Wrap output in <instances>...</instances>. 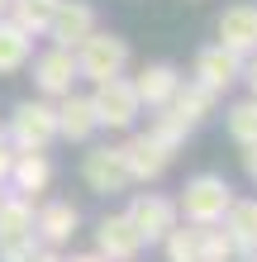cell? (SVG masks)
<instances>
[{
    "label": "cell",
    "instance_id": "obj_20",
    "mask_svg": "<svg viewBox=\"0 0 257 262\" xmlns=\"http://www.w3.org/2000/svg\"><path fill=\"white\" fill-rule=\"evenodd\" d=\"M29 57H34V38H29L19 24H10L5 14H0V76L29 67Z\"/></svg>",
    "mask_w": 257,
    "mask_h": 262
},
{
    "label": "cell",
    "instance_id": "obj_29",
    "mask_svg": "<svg viewBox=\"0 0 257 262\" xmlns=\"http://www.w3.org/2000/svg\"><path fill=\"white\" fill-rule=\"evenodd\" d=\"M243 172L257 181V143H248V152H243Z\"/></svg>",
    "mask_w": 257,
    "mask_h": 262
},
{
    "label": "cell",
    "instance_id": "obj_12",
    "mask_svg": "<svg viewBox=\"0 0 257 262\" xmlns=\"http://www.w3.org/2000/svg\"><path fill=\"white\" fill-rule=\"evenodd\" d=\"M219 43L229 53H238V57H252L257 53V5H229L219 14Z\"/></svg>",
    "mask_w": 257,
    "mask_h": 262
},
{
    "label": "cell",
    "instance_id": "obj_13",
    "mask_svg": "<svg viewBox=\"0 0 257 262\" xmlns=\"http://www.w3.org/2000/svg\"><path fill=\"white\" fill-rule=\"evenodd\" d=\"M77 224H81V210L72 205V200H48V205L34 210V234H38V243H48V248H62V243L77 234Z\"/></svg>",
    "mask_w": 257,
    "mask_h": 262
},
{
    "label": "cell",
    "instance_id": "obj_5",
    "mask_svg": "<svg viewBox=\"0 0 257 262\" xmlns=\"http://www.w3.org/2000/svg\"><path fill=\"white\" fill-rule=\"evenodd\" d=\"M81 181H86V191H96V195H119V191L133 186V177L124 167V152L110 148V143L90 148L81 158Z\"/></svg>",
    "mask_w": 257,
    "mask_h": 262
},
{
    "label": "cell",
    "instance_id": "obj_33",
    "mask_svg": "<svg viewBox=\"0 0 257 262\" xmlns=\"http://www.w3.org/2000/svg\"><path fill=\"white\" fill-rule=\"evenodd\" d=\"M0 200H5V191H0Z\"/></svg>",
    "mask_w": 257,
    "mask_h": 262
},
{
    "label": "cell",
    "instance_id": "obj_30",
    "mask_svg": "<svg viewBox=\"0 0 257 262\" xmlns=\"http://www.w3.org/2000/svg\"><path fill=\"white\" fill-rule=\"evenodd\" d=\"M29 262H62V257H57V253H53V248H38V253H34V257H29Z\"/></svg>",
    "mask_w": 257,
    "mask_h": 262
},
{
    "label": "cell",
    "instance_id": "obj_8",
    "mask_svg": "<svg viewBox=\"0 0 257 262\" xmlns=\"http://www.w3.org/2000/svg\"><path fill=\"white\" fill-rule=\"evenodd\" d=\"M191 76H195V81H200L205 91L224 96V91H229L233 81H243V57H238V53H229L224 43H209V48H200V53H195Z\"/></svg>",
    "mask_w": 257,
    "mask_h": 262
},
{
    "label": "cell",
    "instance_id": "obj_24",
    "mask_svg": "<svg viewBox=\"0 0 257 262\" xmlns=\"http://www.w3.org/2000/svg\"><path fill=\"white\" fill-rule=\"evenodd\" d=\"M229 134H233V143H257V96L248 100H238L233 110H229Z\"/></svg>",
    "mask_w": 257,
    "mask_h": 262
},
{
    "label": "cell",
    "instance_id": "obj_10",
    "mask_svg": "<svg viewBox=\"0 0 257 262\" xmlns=\"http://www.w3.org/2000/svg\"><path fill=\"white\" fill-rule=\"evenodd\" d=\"M34 86L43 100H57L77 86V53L72 48H48L34 57Z\"/></svg>",
    "mask_w": 257,
    "mask_h": 262
},
{
    "label": "cell",
    "instance_id": "obj_4",
    "mask_svg": "<svg viewBox=\"0 0 257 262\" xmlns=\"http://www.w3.org/2000/svg\"><path fill=\"white\" fill-rule=\"evenodd\" d=\"M90 110H96L100 129H133V119L143 115V105H138V91H133L129 76H110V81H96Z\"/></svg>",
    "mask_w": 257,
    "mask_h": 262
},
{
    "label": "cell",
    "instance_id": "obj_31",
    "mask_svg": "<svg viewBox=\"0 0 257 262\" xmlns=\"http://www.w3.org/2000/svg\"><path fill=\"white\" fill-rule=\"evenodd\" d=\"M62 262H105L100 253H72V257H62Z\"/></svg>",
    "mask_w": 257,
    "mask_h": 262
},
{
    "label": "cell",
    "instance_id": "obj_9",
    "mask_svg": "<svg viewBox=\"0 0 257 262\" xmlns=\"http://www.w3.org/2000/svg\"><path fill=\"white\" fill-rule=\"evenodd\" d=\"M43 34L53 38V48H77L81 38L96 34V5H86V0H57V10H53Z\"/></svg>",
    "mask_w": 257,
    "mask_h": 262
},
{
    "label": "cell",
    "instance_id": "obj_26",
    "mask_svg": "<svg viewBox=\"0 0 257 262\" xmlns=\"http://www.w3.org/2000/svg\"><path fill=\"white\" fill-rule=\"evenodd\" d=\"M38 248H43L38 234H34V238H10V243H0V262H29Z\"/></svg>",
    "mask_w": 257,
    "mask_h": 262
},
{
    "label": "cell",
    "instance_id": "obj_23",
    "mask_svg": "<svg viewBox=\"0 0 257 262\" xmlns=\"http://www.w3.org/2000/svg\"><path fill=\"white\" fill-rule=\"evenodd\" d=\"M238 248L224 224H200V262H233Z\"/></svg>",
    "mask_w": 257,
    "mask_h": 262
},
{
    "label": "cell",
    "instance_id": "obj_14",
    "mask_svg": "<svg viewBox=\"0 0 257 262\" xmlns=\"http://www.w3.org/2000/svg\"><path fill=\"white\" fill-rule=\"evenodd\" d=\"M10 191L14 195H29L34 200L38 191H48V181H53V162H48V152H34V148H19L14 152V162H10Z\"/></svg>",
    "mask_w": 257,
    "mask_h": 262
},
{
    "label": "cell",
    "instance_id": "obj_22",
    "mask_svg": "<svg viewBox=\"0 0 257 262\" xmlns=\"http://www.w3.org/2000/svg\"><path fill=\"white\" fill-rule=\"evenodd\" d=\"M162 253L167 262H200V224H176L162 238Z\"/></svg>",
    "mask_w": 257,
    "mask_h": 262
},
{
    "label": "cell",
    "instance_id": "obj_2",
    "mask_svg": "<svg viewBox=\"0 0 257 262\" xmlns=\"http://www.w3.org/2000/svg\"><path fill=\"white\" fill-rule=\"evenodd\" d=\"M72 53H77V76H86V81H110V76H124L129 67V43L119 34H105V29L81 38Z\"/></svg>",
    "mask_w": 257,
    "mask_h": 262
},
{
    "label": "cell",
    "instance_id": "obj_19",
    "mask_svg": "<svg viewBox=\"0 0 257 262\" xmlns=\"http://www.w3.org/2000/svg\"><path fill=\"white\" fill-rule=\"evenodd\" d=\"M219 224L229 229L238 253H257V200H238L233 195V205H229V214H224Z\"/></svg>",
    "mask_w": 257,
    "mask_h": 262
},
{
    "label": "cell",
    "instance_id": "obj_28",
    "mask_svg": "<svg viewBox=\"0 0 257 262\" xmlns=\"http://www.w3.org/2000/svg\"><path fill=\"white\" fill-rule=\"evenodd\" d=\"M243 81H248V91L257 96V53H252V57H243Z\"/></svg>",
    "mask_w": 257,
    "mask_h": 262
},
{
    "label": "cell",
    "instance_id": "obj_32",
    "mask_svg": "<svg viewBox=\"0 0 257 262\" xmlns=\"http://www.w3.org/2000/svg\"><path fill=\"white\" fill-rule=\"evenodd\" d=\"M5 5H10V0H0V14H5Z\"/></svg>",
    "mask_w": 257,
    "mask_h": 262
},
{
    "label": "cell",
    "instance_id": "obj_17",
    "mask_svg": "<svg viewBox=\"0 0 257 262\" xmlns=\"http://www.w3.org/2000/svg\"><path fill=\"white\" fill-rule=\"evenodd\" d=\"M215 91H205L200 81H181L176 91H172V100H167V110H176L181 119H186V124L195 129V124H205L209 115H215Z\"/></svg>",
    "mask_w": 257,
    "mask_h": 262
},
{
    "label": "cell",
    "instance_id": "obj_27",
    "mask_svg": "<svg viewBox=\"0 0 257 262\" xmlns=\"http://www.w3.org/2000/svg\"><path fill=\"white\" fill-rule=\"evenodd\" d=\"M14 152H19V148H14V143H10V134L0 129V186H5V177H10V162H14Z\"/></svg>",
    "mask_w": 257,
    "mask_h": 262
},
{
    "label": "cell",
    "instance_id": "obj_11",
    "mask_svg": "<svg viewBox=\"0 0 257 262\" xmlns=\"http://www.w3.org/2000/svg\"><path fill=\"white\" fill-rule=\"evenodd\" d=\"M96 253L105 262H133L143 253V238H138V229H133L129 214H105L96 224Z\"/></svg>",
    "mask_w": 257,
    "mask_h": 262
},
{
    "label": "cell",
    "instance_id": "obj_18",
    "mask_svg": "<svg viewBox=\"0 0 257 262\" xmlns=\"http://www.w3.org/2000/svg\"><path fill=\"white\" fill-rule=\"evenodd\" d=\"M10 238H34V200L14 191H5V200H0V243Z\"/></svg>",
    "mask_w": 257,
    "mask_h": 262
},
{
    "label": "cell",
    "instance_id": "obj_15",
    "mask_svg": "<svg viewBox=\"0 0 257 262\" xmlns=\"http://www.w3.org/2000/svg\"><path fill=\"white\" fill-rule=\"evenodd\" d=\"M96 129L100 124H96V110H90V96H77V91L57 96V138H67V143H86Z\"/></svg>",
    "mask_w": 257,
    "mask_h": 262
},
{
    "label": "cell",
    "instance_id": "obj_25",
    "mask_svg": "<svg viewBox=\"0 0 257 262\" xmlns=\"http://www.w3.org/2000/svg\"><path fill=\"white\" fill-rule=\"evenodd\" d=\"M153 134H157L167 148H181V143L191 138V124H186V119H181L176 110H167V105H162V110H157V119H153Z\"/></svg>",
    "mask_w": 257,
    "mask_h": 262
},
{
    "label": "cell",
    "instance_id": "obj_21",
    "mask_svg": "<svg viewBox=\"0 0 257 262\" xmlns=\"http://www.w3.org/2000/svg\"><path fill=\"white\" fill-rule=\"evenodd\" d=\"M53 10H57V0H10V5H5V19L19 24L29 38H38L43 29H48Z\"/></svg>",
    "mask_w": 257,
    "mask_h": 262
},
{
    "label": "cell",
    "instance_id": "obj_16",
    "mask_svg": "<svg viewBox=\"0 0 257 262\" xmlns=\"http://www.w3.org/2000/svg\"><path fill=\"white\" fill-rule=\"evenodd\" d=\"M176 86H181V72L172 62H148V67H138V76H133L138 105H148V110H162V105L172 100Z\"/></svg>",
    "mask_w": 257,
    "mask_h": 262
},
{
    "label": "cell",
    "instance_id": "obj_6",
    "mask_svg": "<svg viewBox=\"0 0 257 262\" xmlns=\"http://www.w3.org/2000/svg\"><path fill=\"white\" fill-rule=\"evenodd\" d=\"M119 152H124V167H129L133 181H157L172 167V158H176V148H167L153 129L148 134H129L124 143H119Z\"/></svg>",
    "mask_w": 257,
    "mask_h": 262
},
{
    "label": "cell",
    "instance_id": "obj_1",
    "mask_svg": "<svg viewBox=\"0 0 257 262\" xmlns=\"http://www.w3.org/2000/svg\"><path fill=\"white\" fill-rule=\"evenodd\" d=\"M229 205H233V186L219 172L191 177L186 186H181V200H176V210H181L186 224H219L224 214H229Z\"/></svg>",
    "mask_w": 257,
    "mask_h": 262
},
{
    "label": "cell",
    "instance_id": "obj_3",
    "mask_svg": "<svg viewBox=\"0 0 257 262\" xmlns=\"http://www.w3.org/2000/svg\"><path fill=\"white\" fill-rule=\"evenodd\" d=\"M10 143L14 148H34V152H48V143L57 138V105L53 100H19L10 115Z\"/></svg>",
    "mask_w": 257,
    "mask_h": 262
},
{
    "label": "cell",
    "instance_id": "obj_7",
    "mask_svg": "<svg viewBox=\"0 0 257 262\" xmlns=\"http://www.w3.org/2000/svg\"><path fill=\"white\" fill-rule=\"evenodd\" d=\"M124 214L133 220V229H138V238H143V243H162V238H167L172 229L181 224L176 200H167V195H153V191H148V195H138V200H133V205L124 210Z\"/></svg>",
    "mask_w": 257,
    "mask_h": 262
}]
</instances>
